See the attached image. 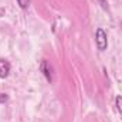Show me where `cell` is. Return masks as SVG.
<instances>
[{
    "label": "cell",
    "mask_w": 122,
    "mask_h": 122,
    "mask_svg": "<svg viewBox=\"0 0 122 122\" xmlns=\"http://www.w3.org/2000/svg\"><path fill=\"white\" fill-rule=\"evenodd\" d=\"M95 41H97V47L99 51H105L108 47V36L104 31V29H97L95 33Z\"/></svg>",
    "instance_id": "6da1fadb"
},
{
    "label": "cell",
    "mask_w": 122,
    "mask_h": 122,
    "mask_svg": "<svg viewBox=\"0 0 122 122\" xmlns=\"http://www.w3.org/2000/svg\"><path fill=\"white\" fill-rule=\"evenodd\" d=\"M40 70H41V72L44 74V77L47 78V81L48 82H53V67H51V64L48 62L47 60H43L40 62Z\"/></svg>",
    "instance_id": "7a4b0ae2"
},
{
    "label": "cell",
    "mask_w": 122,
    "mask_h": 122,
    "mask_svg": "<svg viewBox=\"0 0 122 122\" xmlns=\"http://www.w3.org/2000/svg\"><path fill=\"white\" fill-rule=\"evenodd\" d=\"M10 72V62L4 58H0V78H6Z\"/></svg>",
    "instance_id": "3957f363"
},
{
    "label": "cell",
    "mask_w": 122,
    "mask_h": 122,
    "mask_svg": "<svg viewBox=\"0 0 122 122\" xmlns=\"http://www.w3.org/2000/svg\"><path fill=\"white\" fill-rule=\"evenodd\" d=\"M115 104H117V109L122 114V95H118L115 98Z\"/></svg>",
    "instance_id": "277c9868"
},
{
    "label": "cell",
    "mask_w": 122,
    "mask_h": 122,
    "mask_svg": "<svg viewBox=\"0 0 122 122\" xmlns=\"http://www.w3.org/2000/svg\"><path fill=\"white\" fill-rule=\"evenodd\" d=\"M17 3L21 9H27L30 6V0H17Z\"/></svg>",
    "instance_id": "5b68a950"
},
{
    "label": "cell",
    "mask_w": 122,
    "mask_h": 122,
    "mask_svg": "<svg viewBox=\"0 0 122 122\" xmlns=\"http://www.w3.org/2000/svg\"><path fill=\"white\" fill-rule=\"evenodd\" d=\"M99 1V4H101V7L104 9V10H108V3H107V0H98Z\"/></svg>",
    "instance_id": "8992f818"
},
{
    "label": "cell",
    "mask_w": 122,
    "mask_h": 122,
    "mask_svg": "<svg viewBox=\"0 0 122 122\" xmlns=\"http://www.w3.org/2000/svg\"><path fill=\"white\" fill-rule=\"evenodd\" d=\"M6 101H7V95L6 94H0V104H3Z\"/></svg>",
    "instance_id": "52a82bcc"
}]
</instances>
